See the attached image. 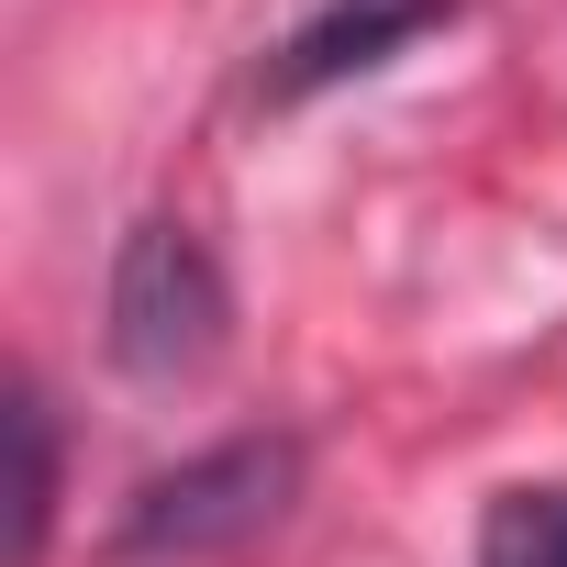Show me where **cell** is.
<instances>
[{
    "instance_id": "cell-2",
    "label": "cell",
    "mask_w": 567,
    "mask_h": 567,
    "mask_svg": "<svg viewBox=\"0 0 567 567\" xmlns=\"http://www.w3.org/2000/svg\"><path fill=\"white\" fill-rule=\"evenodd\" d=\"M101 346H112L123 379H200V368L234 346V278H223V256H212L178 212H145V223L112 245Z\"/></svg>"
},
{
    "instance_id": "cell-3",
    "label": "cell",
    "mask_w": 567,
    "mask_h": 567,
    "mask_svg": "<svg viewBox=\"0 0 567 567\" xmlns=\"http://www.w3.org/2000/svg\"><path fill=\"white\" fill-rule=\"evenodd\" d=\"M445 12H456V0H323L290 45H267L256 101H312V90H334V79H368V68H390L412 34H434Z\"/></svg>"
},
{
    "instance_id": "cell-1",
    "label": "cell",
    "mask_w": 567,
    "mask_h": 567,
    "mask_svg": "<svg viewBox=\"0 0 567 567\" xmlns=\"http://www.w3.org/2000/svg\"><path fill=\"white\" fill-rule=\"evenodd\" d=\"M301 467H312L301 434H223V445H200V456L134 478V501H123V523H112V556H134V567L223 556V545L267 534L278 512L301 501Z\"/></svg>"
},
{
    "instance_id": "cell-4",
    "label": "cell",
    "mask_w": 567,
    "mask_h": 567,
    "mask_svg": "<svg viewBox=\"0 0 567 567\" xmlns=\"http://www.w3.org/2000/svg\"><path fill=\"white\" fill-rule=\"evenodd\" d=\"M478 567H567V478H512L478 512Z\"/></svg>"
},
{
    "instance_id": "cell-5",
    "label": "cell",
    "mask_w": 567,
    "mask_h": 567,
    "mask_svg": "<svg viewBox=\"0 0 567 567\" xmlns=\"http://www.w3.org/2000/svg\"><path fill=\"white\" fill-rule=\"evenodd\" d=\"M12 445H23L12 545H23V567H34V556H45V534H56V401H45V379H12Z\"/></svg>"
}]
</instances>
